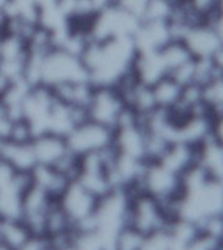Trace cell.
I'll use <instances>...</instances> for the list:
<instances>
[{
    "instance_id": "1",
    "label": "cell",
    "mask_w": 223,
    "mask_h": 250,
    "mask_svg": "<svg viewBox=\"0 0 223 250\" xmlns=\"http://www.w3.org/2000/svg\"><path fill=\"white\" fill-rule=\"evenodd\" d=\"M133 37H116L91 41L80 58L93 86H117L133 71L136 58Z\"/></svg>"
},
{
    "instance_id": "2",
    "label": "cell",
    "mask_w": 223,
    "mask_h": 250,
    "mask_svg": "<svg viewBox=\"0 0 223 250\" xmlns=\"http://www.w3.org/2000/svg\"><path fill=\"white\" fill-rule=\"evenodd\" d=\"M139 24L141 20L112 4L97 11L87 32L91 41L101 42L116 37H133Z\"/></svg>"
},
{
    "instance_id": "3",
    "label": "cell",
    "mask_w": 223,
    "mask_h": 250,
    "mask_svg": "<svg viewBox=\"0 0 223 250\" xmlns=\"http://www.w3.org/2000/svg\"><path fill=\"white\" fill-rule=\"evenodd\" d=\"M99 199L74 180L68 184L57 202L68 217L74 230H91L95 229L93 215Z\"/></svg>"
},
{
    "instance_id": "4",
    "label": "cell",
    "mask_w": 223,
    "mask_h": 250,
    "mask_svg": "<svg viewBox=\"0 0 223 250\" xmlns=\"http://www.w3.org/2000/svg\"><path fill=\"white\" fill-rule=\"evenodd\" d=\"M126 109L128 106L117 88L95 86L86 111L88 119L114 131Z\"/></svg>"
},
{
    "instance_id": "5",
    "label": "cell",
    "mask_w": 223,
    "mask_h": 250,
    "mask_svg": "<svg viewBox=\"0 0 223 250\" xmlns=\"http://www.w3.org/2000/svg\"><path fill=\"white\" fill-rule=\"evenodd\" d=\"M114 131L91 119H86L66 136L71 153L82 157L88 153L104 151L113 146Z\"/></svg>"
},
{
    "instance_id": "6",
    "label": "cell",
    "mask_w": 223,
    "mask_h": 250,
    "mask_svg": "<svg viewBox=\"0 0 223 250\" xmlns=\"http://www.w3.org/2000/svg\"><path fill=\"white\" fill-rule=\"evenodd\" d=\"M139 190L159 202L180 199L182 194L181 177L160 163H146L139 181Z\"/></svg>"
},
{
    "instance_id": "7",
    "label": "cell",
    "mask_w": 223,
    "mask_h": 250,
    "mask_svg": "<svg viewBox=\"0 0 223 250\" xmlns=\"http://www.w3.org/2000/svg\"><path fill=\"white\" fill-rule=\"evenodd\" d=\"M55 101L53 90L44 85L30 86L21 107V119L28 123L34 136L47 132L50 111Z\"/></svg>"
},
{
    "instance_id": "8",
    "label": "cell",
    "mask_w": 223,
    "mask_h": 250,
    "mask_svg": "<svg viewBox=\"0 0 223 250\" xmlns=\"http://www.w3.org/2000/svg\"><path fill=\"white\" fill-rule=\"evenodd\" d=\"M32 147H33L37 165L57 168L65 159L71 155L66 138L55 135L51 132H44L34 136L32 140Z\"/></svg>"
},
{
    "instance_id": "9",
    "label": "cell",
    "mask_w": 223,
    "mask_h": 250,
    "mask_svg": "<svg viewBox=\"0 0 223 250\" xmlns=\"http://www.w3.org/2000/svg\"><path fill=\"white\" fill-rule=\"evenodd\" d=\"M138 53L159 51L172 41L168 21H141L133 36Z\"/></svg>"
},
{
    "instance_id": "10",
    "label": "cell",
    "mask_w": 223,
    "mask_h": 250,
    "mask_svg": "<svg viewBox=\"0 0 223 250\" xmlns=\"http://www.w3.org/2000/svg\"><path fill=\"white\" fill-rule=\"evenodd\" d=\"M182 42L193 58H211L222 45L215 26L209 24H200L190 28L182 38Z\"/></svg>"
},
{
    "instance_id": "11",
    "label": "cell",
    "mask_w": 223,
    "mask_h": 250,
    "mask_svg": "<svg viewBox=\"0 0 223 250\" xmlns=\"http://www.w3.org/2000/svg\"><path fill=\"white\" fill-rule=\"evenodd\" d=\"M197 161H199V147H193L181 142H174L167 148L160 160L155 163H160L163 167L170 169L171 172L181 177V174H184L188 169L197 165Z\"/></svg>"
},
{
    "instance_id": "12",
    "label": "cell",
    "mask_w": 223,
    "mask_h": 250,
    "mask_svg": "<svg viewBox=\"0 0 223 250\" xmlns=\"http://www.w3.org/2000/svg\"><path fill=\"white\" fill-rule=\"evenodd\" d=\"M133 74L136 80L145 85L153 86L155 83L168 76L164 62L161 59L159 51L150 53H138L133 64Z\"/></svg>"
},
{
    "instance_id": "13",
    "label": "cell",
    "mask_w": 223,
    "mask_h": 250,
    "mask_svg": "<svg viewBox=\"0 0 223 250\" xmlns=\"http://www.w3.org/2000/svg\"><path fill=\"white\" fill-rule=\"evenodd\" d=\"M0 157L4 159L16 172L32 173L37 167L32 142L17 143L8 139L0 142Z\"/></svg>"
},
{
    "instance_id": "14",
    "label": "cell",
    "mask_w": 223,
    "mask_h": 250,
    "mask_svg": "<svg viewBox=\"0 0 223 250\" xmlns=\"http://www.w3.org/2000/svg\"><path fill=\"white\" fill-rule=\"evenodd\" d=\"M30 174H32L33 184L37 185L42 190H45L54 199H58L71 182L70 178H67L57 169L53 167H46V165H37Z\"/></svg>"
},
{
    "instance_id": "15",
    "label": "cell",
    "mask_w": 223,
    "mask_h": 250,
    "mask_svg": "<svg viewBox=\"0 0 223 250\" xmlns=\"http://www.w3.org/2000/svg\"><path fill=\"white\" fill-rule=\"evenodd\" d=\"M197 164L210 178L223 182V147L211 138L199 147Z\"/></svg>"
},
{
    "instance_id": "16",
    "label": "cell",
    "mask_w": 223,
    "mask_h": 250,
    "mask_svg": "<svg viewBox=\"0 0 223 250\" xmlns=\"http://www.w3.org/2000/svg\"><path fill=\"white\" fill-rule=\"evenodd\" d=\"M153 95L155 104L159 109L170 110L178 104L181 96L182 86L178 82L170 76H165L157 83H155L153 86Z\"/></svg>"
},
{
    "instance_id": "17",
    "label": "cell",
    "mask_w": 223,
    "mask_h": 250,
    "mask_svg": "<svg viewBox=\"0 0 223 250\" xmlns=\"http://www.w3.org/2000/svg\"><path fill=\"white\" fill-rule=\"evenodd\" d=\"M33 238L29 229L21 219L19 220H3L0 227V240L15 250H21Z\"/></svg>"
},
{
    "instance_id": "18",
    "label": "cell",
    "mask_w": 223,
    "mask_h": 250,
    "mask_svg": "<svg viewBox=\"0 0 223 250\" xmlns=\"http://www.w3.org/2000/svg\"><path fill=\"white\" fill-rule=\"evenodd\" d=\"M202 99L213 114L223 113V74H218L202 86Z\"/></svg>"
},
{
    "instance_id": "19",
    "label": "cell",
    "mask_w": 223,
    "mask_h": 250,
    "mask_svg": "<svg viewBox=\"0 0 223 250\" xmlns=\"http://www.w3.org/2000/svg\"><path fill=\"white\" fill-rule=\"evenodd\" d=\"M147 3H149V0H116L114 4L120 7L121 9H124L125 12L130 13L132 16L142 21Z\"/></svg>"
},
{
    "instance_id": "20",
    "label": "cell",
    "mask_w": 223,
    "mask_h": 250,
    "mask_svg": "<svg viewBox=\"0 0 223 250\" xmlns=\"http://www.w3.org/2000/svg\"><path fill=\"white\" fill-rule=\"evenodd\" d=\"M16 174V170L4 159L0 157V190L4 189V188H8L9 185H12Z\"/></svg>"
},
{
    "instance_id": "21",
    "label": "cell",
    "mask_w": 223,
    "mask_h": 250,
    "mask_svg": "<svg viewBox=\"0 0 223 250\" xmlns=\"http://www.w3.org/2000/svg\"><path fill=\"white\" fill-rule=\"evenodd\" d=\"M210 138L223 147V113L215 114L211 119Z\"/></svg>"
},
{
    "instance_id": "22",
    "label": "cell",
    "mask_w": 223,
    "mask_h": 250,
    "mask_svg": "<svg viewBox=\"0 0 223 250\" xmlns=\"http://www.w3.org/2000/svg\"><path fill=\"white\" fill-rule=\"evenodd\" d=\"M210 59L214 64L215 70L218 71V74H223V43L219 46L218 50L213 54Z\"/></svg>"
},
{
    "instance_id": "23",
    "label": "cell",
    "mask_w": 223,
    "mask_h": 250,
    "mask_svg": "<svg viewBox=\"0 0 223 250\" xmlns=\"http://www.w3.org/2000/svg\"><path fill=\"white\" fill-rule=\"evenodd\" d=\"M95 1L96 7L99 9L101 8H105V7H108V5H112L116 3V0H93Z\"/></svg>"
},
{
    "instance_id": "24",
    "label": "cell",
    "mask_w": 223,
    "mask_h": 250,
    "mask_svg": "<svg viewBox=\"0 0 223 250\" xmlns=\"http://www.w3.org/2000/svg\"><path fill=\"white\" fill-rule=\"evenodd\" d=\"M215 29H217L219 37H221V41H222L223 43V15L221 16V19H219V21L217 22V25H215Z\"/></svg>"
},
{
    "instance_id": "25",
    "label": "cell",
    "mask_w": 223,
    "mask_h": 250,
    "mask_svg": "<svg viewBox=\"0 0 223 250\" xmlns=\"http://www.w3.org/2000/svg\"><path fill=\"white\" fill-rule=\"evenodd\" d=\"M0 37H1V36H0Z\"/></svg>"
}]
</instances>
